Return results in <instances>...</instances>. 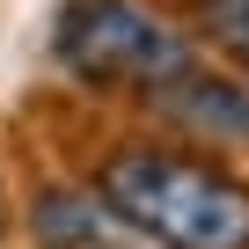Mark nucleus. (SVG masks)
Here are the masks:
<instances>
[{"label": "nucleus", "instance_id": "obj_1", "mask_svg": "<svg viewBox=\"0 0 249 249\" xmlns=\"http://www.w3.org/2000/svg\"><path fill=\"white\" fill-rule=\"evenodd\" d=\"M88 176L147 249H249V161L140 124L103 140Z\"/></svg>", "mask_w": 249, "mask_h": 249}, {"label": "nucleus", "instance_id": "obj_2", "mask_svg": "<svg viewBox=\"0 0 249 249\" xmlns=\"http://www.w3.org/2000/svg\"><path fill=\"white\" fill-rule=\"evenodd\" d=\"M44 52L73 95L132 103V110L154 88H169L191 59H205L191 15H169L161 0H59Z\"/></svg>", "mask_w": 249, "mask_h": 249}, {"label": "nucleus", "instance_id": "obj_3", "mask_svg": "<svg viewBox=\"0 0 249 249\" xmlns=\"http://www.w3.org/2000/svg\"><path fill=\"white\" fill-rule=\"evenodd\" d=\"M147 124L205 147V154H227V161H249V73L227 66V59H191L169 88H154L140 103Z\"/></svg>", "mask_w": 249, "mask_h": 249}, {"label": "nucleus", "instance_id": "obj_4", "mask_svg": "<svg viewBox=\"0 0 249 249\" xmlns=\"http://www.w3.org/2000/svg\"><path fill=\"white\" fill-rule=\"evenodd\" d=\"M22 234L30 249H147L132 227H124V213L95 191V176H52L30 191L22 205Z\"/></svg>", "mask_w": 249, "mask_h": 249}, {"label": "nucleus", "instance_id": "obj_5", "mask_svg": "<svg viewBox=\"0 0 249 249\" xmlns=\"http://www.w3.org/2000/svg\"><path fill=\"white\" fill-rule=\"evenodd\" d=\"M191 37L249 73V0H191Z\"/></svg>", "mask_w": 249, "mask_h": 249}, {"label": "nucleus", "instance_id": "obj_6", "mask_svg": "<svg viewBox=\"0 0 249 249\" xmlns=\"http://www.w3.org/2000/svg\"><path fill=\"white\" fill-rule=\"evenodd\" d=\"M15 242V191H8V169H0V249Z\"/></svg>", "mask_w": 249, "mask_h": 249}]
</instances>
